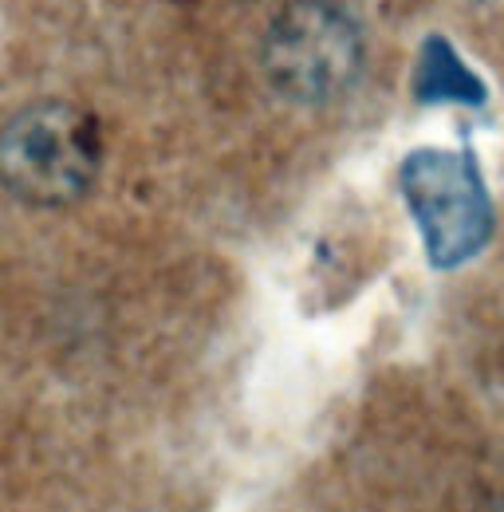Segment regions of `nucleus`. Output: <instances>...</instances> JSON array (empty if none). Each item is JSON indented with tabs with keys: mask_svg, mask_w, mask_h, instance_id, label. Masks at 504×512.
Listing matches in <instances>:
<instances>
[{
	"mask_svg": "<svg viewBox=\"0 0 504 512\" xmlns=\"http://www.w3.org/2000/svg\"><path fill=\"white\" fill-rule=\"evenodd\" d=\"M99 166V123L75 103H32L0 130V186L24 205H75L91 193Z\"/></svg>",
	"mask_w": 504,
	"mask_h": 512,
	"instance_id": "1",
	"label": "nucleus"
},
{
	"mask_svg": "<svg viewBox=\"0 0 504 512\" xmlns=\"http://www.w3.org/2000/svg\"><path fill=\"white\" fill-rule=\"evenodd\" d=\"M434 268H461L493 237V201L469 150H414L398 170Z\"/></svg>",
	"mask_w": 504,
	"mask_h": 512,
	"instance_id": "2",
	"label": "nucleus"
},
{
	"mask_svg": "<svg viewBox=\"0 0 504 512\" xmlns=\"http://www.w3.org/2000/svg\"><path fill=\"white\" fill-rule=\"evenodd\" d=\"M363 67V36L331 0H296L284 8L264 44L268 83L304 107L339 99Z\"/></svg>",
	"mask_w": 504,
	"mask_h": 512,
	"instance_id": "3",
	"label": "nucleus"
},
{
	"mask_svg": "<svg viewBox=\"0 0 504 512\" xmlns=\"http://www.w3.org/2000/svg\"><path fill=\"white\" fill-rule=\"evenodd\" d=\"M414 95L418 103H465L481 107L485 103V83L477 79L473 67L449 48L445 36H426L418 71H414Z\"/></svg>",
	"mask_w": 504,
	"mask_h": 512,
	"instance_id": "4",
	"label": "nucleus"
}]
</instances>
